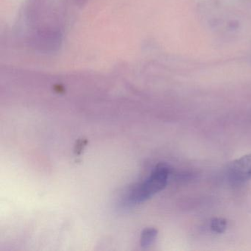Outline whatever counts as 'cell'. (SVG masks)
Segmentation results:
<instances>
[{
  "instance_id": "obj_3",
  "label": "cell",
  "mask_w": 251,
  "mask_h": 251,
  "mask_svg": "<svg viewBox=\"0 0 251 251\" xmlns=\"http://www.w3.org/2000/svg\"><path fill=\"white\" fill-rule=\"evenodd\" d=\"M158 230L154 227H148L141 235L140 245L143 248H148L153 244L156 239Z\"/></svg>"
},
{
  "instance_id": "obj_1",
  "label": "cell",
  "mask_w": 251,
  "mask_h": 251,
  "mask_svg": "<svg viewBox=\"0 0 251 251\" xmlns=\"http://www.w3.org/2000/svg\"><path fill=\"white\" fill-rule=\"evenodd\" d=\"M170 170L164 164H158L149 177L132 189L127 197V205H136L148 201L158 192L162 191L168 183Z\"/></svg>"
},
{
  "instance_id": "obj_4",
  "label": "cell",
  "mask_w": 251,
  "mask_h": 251,
  "mask_svg": "<svg viewBox=\"0 0 251 251\" xmlns=\"http://www.w3.org/2000/svg\"><path fill=\"white\" fill-rule=\"evenodd\" d=\"M211 230L217 233H223L226 231L227 227V220L220 217L214 218L210 224Z\"/></svg>"
},
{
  "instance_id": "obj_2",
  "label": "cell",
  "mask_w": 251,
  "mask_h": 251,
  "mask_svg": "<svg viewBox=\"0 0 251 251\" xmlns=\"http://www.w3.org/2000/svg\"><path fill=\"white\" fill-rule=\"evenodd\" d=\"M227 174L229 179L235 183L251 180V153L233 161L229 166Z\"/></svg>"
}]
</instances>
